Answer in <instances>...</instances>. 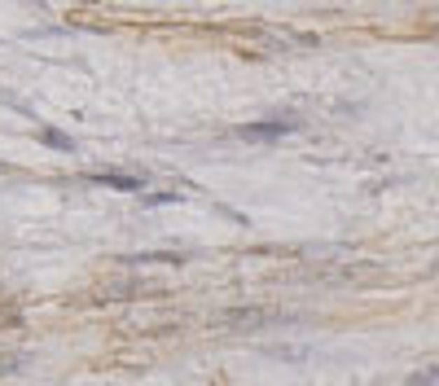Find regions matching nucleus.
Returning a JSON list of instances; mask_svg holds the SVG:
<instances>
[{"label":"nucleus","instance_id":"f257e3e1","mask_svg":"<svg viewBox=\"0 0 439 386\" xmlns=\"http://www.w3.org/2000/svg\"><path fill=\"white\" fill-rule=\"evenodd\" d=\"M286 132H295V123H277L272 119V123H246L242 137L246 141H272V137H286Z\"/></svg>","mask_w":439,"mask_h":386},{"label":"nucleus","instance_id":"f03ea898","mask_svg":"<svg viewBox=\"0 0 439 386\" xmlns=\"http://www.w3.org/2000/svg\"><path fill=\"white\" fill-rule=\"evenodd\" d=\"M92 180H97V184H106V189H119V193H137V189H141V180H137V176H119V172H97Z\"/></svg>","mask_w":439,"mask_h":386}]
</instances>
